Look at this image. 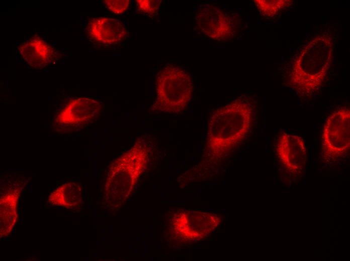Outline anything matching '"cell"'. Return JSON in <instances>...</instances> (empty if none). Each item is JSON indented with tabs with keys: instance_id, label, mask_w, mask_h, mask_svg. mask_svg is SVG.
Instances as JSON below:
<instances>
[{
	"instance_id": "obj_5",
	"label": "cell",
	"mask_w": 350,
	"mask_h": 261,
	"mask_svg": "<svg viewBox=\"0 0 350 261\" xmlns=\"http://www.w3.org/2000/svg\"><path fill=\"white\" fill-rule=\"evenodd\" d=\"M195 19L198 27L205 35L218 41L232 39L239 27L240 20L237 15L230 14L211 4L201 5Z\"/></svg>"
},
{
	"instance_id": "obj_12",
	"label": "cell",
	"mask_w": 350,
	"mask_h": 261,
	"mask_svg": "<svg viewBox=\"0 0 350 261\" xmlns=\"http://www.w3.org/2000/svg\"><path fill=\"white\" fill-rule=\"evenodd\" d=\"M254 3L262 15L271 18L290 7L293 2L288 0H256L254 1Z\"/></svg>"
},
{
	"instance_id": "obj_6",
	"label": "cell",
	"mask_w": 350,
	"mask_h": 261,
	"mask_svg": "<svg viewBox=\"0 0 350 261\" xmlns=\"http://www.w3.org/2000/svg\"><path fill=\"white\" fill-rule=\"evenodd\" d=\"M102 109V104L93 98L81 97L70 100L55 117L54 126L58 131L79 129L95 121Z\"/></svg>"
},
{
	"instance_id": "obj_10",
	"label": "cell",
	"mask_w": 350,
	"mask_h": 261,
	"mask_svg": "<svg viewBox=\"0 0 350 261\" xmlns=\"http://www.w3.org/2000/svg\"><path fill=\"white\" fill-rule=\"evenodd\" d=\"M18 193L10 191L1 197V235L6 236L11 232L17 218Z\"/></svg>"
},
{
	"instance_id": "obj_3",
	"label": "cell",
	"mask_w": 350,
	"mask_h": 261,
	"mask_svg": "<svg viewBox=\"0 0 350 261\" xmlns=\"http://www.w3.org/2000/svg\"><path fill=\"white\" fill-rule=\"evenodd\" d=\"M193 82L190 74L171 63L157 74L156 97L150 111L180 113L186 109L192 96Z\"/></svg>"
},
{
	"instance_id": "obj_1",
	"label": "cell",
	"mask_w": 350,
	"mask_h": 261,
	"mask_svg": "<svg viewBox=\"0 0 350 261\" xmlns=\"http://www.w3.org/2000/svg\"><path fill=\"white\" fill-rule=\"evenodd\" d=\"M334 46V37L323 32L305 42L289 58L284 71L298 95H310L322 85L331 67Z\"/></svg>"
},
{
	"instance_id": "obj_2",
	"label": "cell",
	"mask_w": 350,
	"mask_h": 261,
	"mask_svg": "<svg viewBox=\"0 0 350 261\" xmlns=\"http://www.w3.org/2000/svg\"><path fill=\"white\" fill-rule=\"evenodd\" d=\"M253 100L241 96L215 110L209 122L208 143L213 150H230L246 138L254 122Z\"/></svg>"
},
{
	"instance_id": "obj_7",
	"label": "cell",
	"mask_w": 350,
	"mask_h": 261,
	"mask_svg": "<svg viewBox=\"0 0 350 261\" xmlns=\"http://www.w3.org/2000/svg\"><path fill=\"white\" fill-rule=\"evenodd\" d=\"M276 150L281 163L289 171L298 172L304 167L306 149L302 138L282 132L277 138Z\"/></svg>"
},
{
	"instance_id": "obj_8",
	"label": "cell",
	"mask_w": 350,
	"mask_h": 261,
	"mask_svg": "<svg viewBox=\"0 0 350 261\" xmlns=\"http://www.w3.org/2000/svg\"><path fill=\"white\" fill-rule=\"evenodd\" d=\"M88 32L92 40L105 45L120 44L128 35L120 20L106 17L92 19L88 24Z\"/></svg>"
},
{
	"instance_id": "obj_9",
	"label": "cell",
	"mask_w": 350,
	"mask_h": 261,
	"mask_svg": "<svg viewBox=\"0 0 350 261\" xmlns=\"http://www.w3.org/2000/svg\"><path fill=\"white\" fill-rule=\"evenodd\" d=\"M19 52L27 64L37 69L50 65L54 58L53 48L39 37L24 43L20 46Z\"/></svg>"
},
{
	"instance_id": "obj_13",
	"label": "cell",
	"mask_w": 350,
	"mask_h": 261,
	"mask_svg": "<svg viewBox=\"0 0 350 261\" xmlns=\"http://www.w3.org/2000/svg\"><path fill=\"white\" fill-rule=\"evenodd\" d=\"M161 1L160 0H137V8L144 14L149 16L155 15L159 9Z\"/></svg>"
},
{
	"instance_id": "obj_14",
	"label": "cell",
	"mask_w": 350,
	"mask_h": 261,
	"mask_svg": "<svg viewBox=\"0 0 350 261\" xmlns=\"http://www.w3.org/2000/svg\"><path fill=\"white\" fill-rule=\"evenodd\" d=\"M103 3L109 11L120 15L127 10L130 2L129 0H105L103 1Z\"/></svg>"
},
{
	"instance_id": "obj_11",
	"label": "cell",
	"mask_w": 350,
	"mask_h": 261,
	"mask_svg": "<svg viewBox=\"0 0 350 261\" xmlns=\"http://www.w3.org/2000/svg\"><path fill=\"white\" fill-rule=\"evenodd\" d=\"M81 198L80 186L74 182L64 184L52 192L49 203L54 206L72 208L77 205Z\"/></svg>"
},
{
	"instance_id": "obj_4",
	"label": "cell",
	"mask_w": 350,
	"mask_h": 261,
	"mask_svg": "<svg viewBox=\"0 0 350 261\" xmlns=\"http://www.w3.org/2000/svg\"><path fill=\"white\" fill-rule=\"evenodd\" d=\"M337 109L327 117L321 135L322 150L328 158H335L345 154L350 145V111Z\"/></svg>"
}]
</instances>
